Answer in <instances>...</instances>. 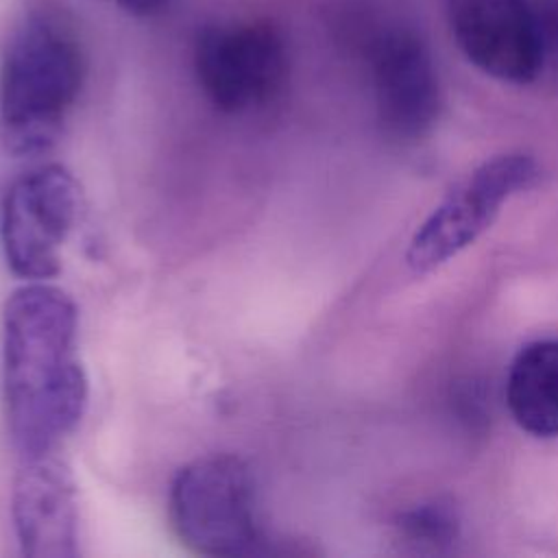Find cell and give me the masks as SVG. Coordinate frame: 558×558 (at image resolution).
Masks as SVG:
<instances>
[{
    "mask_svg": "<svg viewBox=\"0 0 558 558\" xmlns=\"http://www.w3.org/2000/svg\"><path fill=\"white\" fill-rule=\"evenodd\" d=\"M74 299L46 281H26L2 310V401L20 460L57 453L78 427L89 381L78 357Z\"/></svg>",
    "mask_w": 558,
    "mask_h": 558,
    "instance_id": "cell-1",
    "label": "cell"
},
{
    "mask_svg": "<svg viewBox=\"0 0 558 558\" xmlns=\"http://www.w3.org/2000/svg\"><path fill=\"white\" fill-rule=\"evenodd\" d=\"M76 28L57 7L35 4L11 26L0 54V142L13 155L48 150L85 83Z\"/></svg>",
    "mask_w": 558,
    "mask_h": 558,
    "instance_id": "cell-2",
    "label": "cell"
},
{
    "mask_svg": "<svg viewBox=\"0 0 558 558\" xmlns=\"http://www.w3.org/2000/svg\"><path fill=\"white\" fill-rule=\"evenodd\" d=\"M168 519L183 547L201 556H266L270 541L248 462L235 453H207L183 464L168 493Z\"/></svg>",
    "mask_w": 558,
    "mask_h": 558,
    "instance_id": "cell-3",
    "label": "cell"
},
{
    "mask_svg": "<svg viewBox=\"0 0 558 558\" xmlns=\"http://www.w3.org/2000/svg\"><path fill=\"white\" fill-rule=\"evenodd\" d=\"M78 209L81 187L65 166L46 163L17 177L0 207V242L11 272L24 281L57 277Z\"/></svg>",
    "mask_w": 558,
    "mask_h": 558,
    "instance_id": "cell-4",
    "label": "cell"
},
{
    "mask_svg": "<svg viewBox=\"0 0 558 558\" xmlns=\"http://www.w3.org/2000/svg\"><path fill=\"white\" fill-rule=\"evenodd\" d=\"M194 74L222 113H244L275 100L288 81L281 33L264 20L216 22L194 44Z\"/></svg>",
    "mask_w": 558,
    "mask_h": 558,
    "instance_id": "cell-5",
    "label": "cell"
},
{
    "mask_svg": "<svg viewBox=\"0 0 558 558\" xmlns=\"http://www.w3.org/2000/svg\"><path fill=\"white\" fill-rule=\"evenodd\" d=\"M538 179V166L523 153L497 155L466 174L425 218L410 240L405 262L429 272L473 244L497 218L501 205Z\"/></svg>",
    "mask_w": 558,
    "mask_h": 558,
    "instance_id": "cell-6",
    "label": "cell"
},
{
    "mask_svg": "<svg viewBox=\"0 0 558 558\" xmlns=\"http://www.w3.org/2000/svg\"><path fill=\"white\" fill-rule=\"evenodd\" d=\"M375 107L388 133L425 135L440 109V87L425 41L405 26L379 31L368 46Z\"/></svg>",
    "mask_w": 558,
    "mask_h": 558,
    "instance_id": "cell-7",
    "label": "cell"
},
{
    "mask_svg": "<svg viewBox=\"0 0 558 558\" xmlns=\"http://www.w3.org/2000/svg\"><path fill=\"white\" fill-rule=\"evenodd\" d=\"M464 57L493 78L525 85L545 68L530 0H445Z\"/></svg>",
    "mask_w": 558,
    "mask_h": 558,
    "instance_id": "cell-8",
    "label": "cell"
},
{
    "mask_svg": "<svg viewBox=\"0 0 558 558\" xmlns=\"http://www.w3.org/2000/svg\"><path fill=\"white\" fill-rule=\"evenodd\" d=\"M11 517L24 556H78L76 484L57 453L20 460L11 493Z\"/></svg>",
    "mask_w": 558,
    "mask_h": 558,
    "instance_id": "cell-9",
    "label": "cell"
},
{
    "mask_svg": "<svg viewBox=\"0 0 558 558\" xmlns=\"http://www.w3.org/2000/svg\"><path fill=\"white\" fill-rule=\"evenodd\" d=\"M506 403L530 436H558V338L534 340L514 355L506 377Z\"/></svg>",
    "mask_w": 558,
    "mask_h": 558,
    "instance_id": "cell-10",
    "label": "cell"
},
{
    "mask_svg": "<svg viewBox=\"0 0 558 558\" xmlns=\"http://www.w3.org/2000/svg\"><path fill=\"white\" fill-rule=\"evenodd\" d=\"M399 527L408 541L438 549L440 545H447L456 538L458 519L449 508L440 504H423L403 512Z\"/></svg>",
    "mask_w": 558,
    "mask_h": 558,
    "instance_id": "cell-11",
    "label": "cell"
},
{
    "mask_svg": "<svg viewBox=\"0 0 558 558\" xmlns=\"http://www.w3.org/2000/svg\"><path fill=\"white\" fill-rule=\"evenodd\" d=\"M543 63L558 70V0H530Z\"/></svg>",
    "mask_w": 558,
    "mask_h": 558,
    "instance_id": "cell-12",
    "label": "cell"
},
{
    "mask_svg": "<svg viewBox=\"0 0 558 558\" xmlns=\"http://www.w3.org/2000/svg\"><path fill=\"white\" fill-rule=\"evenodd\" d=\"M102 2H111L118 9H122L129 15H137V17H148L159 13L168 0H102Z\"/></svg>",
    "mask_w": 558,
    "mask_h": 558,
    "instance_id": "cell-13",
    "label": "cell"
}]
</instances>
